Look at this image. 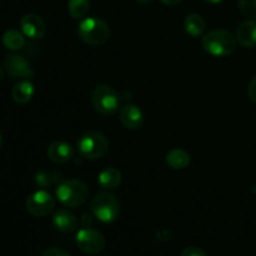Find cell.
<instances>
[{
    "label": "cell",
    "mask_w": 256,
    "mask_h": 256,
    "mask_svg": "<svg viewBox=\"0 0 256 256\" xmlns=\"http://www.w3.org/2000/svg\"><path fill=\"white\" fill-rule=\"evenodd\" d=\"M202 48L208 54L212 56H228L232 54L236 48V38L228 30H212L202 38Z\"/></svg>",
    "instance_id": "6da1fadb"
},
{
    "label": "cell",
    "mask_w": 256,
    "mask_h": 256,
    "mask_svg": "<svg viewBox=\"0 0 256 256\" xmlns=\"http://www.w3.org/2000/svg\"><path fill=\"white\" fill-rule=\"evenodd\" d=\"M58 200L66 208H78L89 198V188L84 182L78 179L64 180L56 186Z\"/></svg>",
    "instance_id": "7a4b0ae2"
},
{
    "label": "cell",
    "mask_w": 256,
    "mask_h": 256,
    "mask_svg": "<svg viewBox=\"0 0 256 256\" xmlns=\"http://www.w3.org/2000/svg\"><path fill=\"white\" fill-rule=\"evenodd\" d=\"M76 148L84 159H102L109 152V140L100 132H88L78 140Z\"/></svg>",
    "instance_id": "3957f363"
},
{
    "label": "cell",
    "mask_w": 256,
    "mask_h": 256,
    "mask_svg": "<svg viewBox=\"0 0 256 256\" xmlns=\"http://www.w3.org/2000/svg\"><path fill=\"white\" fill-rule=\"evenodd\" d=\"M80 39L86 44L98 46L108 42L110 36V29L104 20L99 18H85L78 26Z\"/></svg>",
    "instance_id": "277c9868"
},
{
    "label": "cell",
    "mask_w": 256,
    "mask_h": 256,
    "mask_svg": "<svg viewBox=\"0 0 256 256\" xmlns=\"http://www.w3.org/2000/svg\"><path fill=\"white\" fill-rule=\"evenodd\" d=\"M90 208L99 222L104 224H112L118 219L120 212V204L116 196L110 192H99L92 198Z\"/></svg>",
    "instance_id": "5b68a950"
},
{
    "label": "cell",
    "mask_w": 256,
    "mask_h": 256,
    "mask_svg": "<svg viewBox=\"0 0 256 256\" xmlns=\"http://www.w3.org/2000/svg\"><path fill=\"white\" fill-rule=\"evenodd\" d=\"M120 94L109 85H98L92 92V104L98 112L102 115H112L120 108Z\"/></svg>",
    "instance_id": "8992f818"
},
{
    "label": "cell",
    "mask_w": 256,
    "mask_h": 256,
    "mask_svg": "<svg viewBox=\"0 0 256 256\" xmlns=\"http://www.w3.org/2000/svg\"><path fill=\"white\" fill-rule=\"evenodd\" d=\"M75 242L80 252L88 255H98L105 249V238L100 232L90 228L79 230L75 236Z\"/></svg>",
    "instance_id": "52a82bcc"
},
{
    "label": "cell",
    "mask_w": 256,
    "mask_h": 256,
    "mask_svg": "<svg viewBox=\"0 0 256 256\" xmlns=\"http://www.w3.org/2000/svg\"><path fill=\"white\" fill-rule=\"evenodd\" d=\"M28 212L35 218L49 215L55 208V199L46 190H38L28 196L25 202Z\"/></svg>",
    "instance_id": "ba28073f"
},
{
    "label": "cell",
    "mask_w": 256,
    "mask_h": 256,
    "mask_svg": "<svg viewBox=\"0 0 256 256\" xmlns=\"http://www.w3.org/2000/svg\"><path fill=\"white\" fill-rule=\"evenodd\" d=\"M4 70L14 79H30L34 76V70L24 56L18 54L8 55L4 62Z\"/></svg>",
    "instance_id": "9c48e42d"
},
{
    "label": "cell",
    "mask_w": 256,
    "mask_h": 256,
    "mask_svg": "<svg viewBox=\"0 0 256 256\" xmlns=\"http://www.w3.org/2000/svg\"><path fill=\"white\" fill-rule=\"evenodd\" d=\"M22 32L32 40L42 39L46 32V25L44 20L36 14H25L20 20Z\"/></svg>",
    "instance_id": "30bf717a"
},
{
    "label": "cell",
    "mask_w": 256,
    "mask_h": 256,
    "mask_svg": "<svg viewBox=\"0 0 256 256\" xmlns=\"http://www.w3.org/2000/svg\"><path fill=\"white\" fill-rule=\"evenodd\" d=\"M119 120L126 129L138 130L144 124V114L136 105L126 104L120 109Z\"/></svg>",
    "instance_id": "8fae6325"
},
{
    "label": "cell",
    "mask_w": 256,
    "mask_h": 256,
    "mask_svg": "<svg viewBox=\"0 0 256 256\" xmlns=\"http://www.w3.org/2000/svg\"><path fill=\"white\" fill-rule=\"evenodd\" d=\"M46 155L50 162H55V164H65V162H70L72 159V156H74V149L66 142L56 140V142H52L49 145Z\"/></svg>",
    "instance_id": "7c38bea8"
},
{
    "label": "cell",
    "mask_w": 256,
    "mask_h": 256,
    "mask_svg": "<svg viewBox=\"0 0 256 256\" xmlns=\"http://www.w3.org/2000/svg\"><path fill=\"white\" fill-rule=\"evenodd\" d=\"M52 225L55 226V229L62 232H72L78 229L79 222H78L76 216L69 210L60 209L52 216Z\"/></svg>",
    "instance_id": "4fadbf2b"
},
{
    "label": "cell",
    "mask_w": 256,
    "mask_h": 256,
    "mask_svg": "<svg viewBox=\"0 0 256 256\" xmlns=\"http://www.w3.org/2000/svg\"><path fill=\"white\" fill-rule=\"evenodd\" d=\"M236 42L244 48L256 46V22L255 20H246L242 22L236 29Z\"/></svg>",
    "instance_id": "5bb4252c"
},
{
    "label": "cell",
    "mask_w": 256,
    "mask_h": 256,
    "mask_svg": "<svg viewBox=\"0 0 256 256\" xmlns=\"http://www.w3.org/2000/svg\"><path fill=\"white\" fill-rule=\"evenodd\" d=\"M98 184L105 190H114L122 184V172L115 168H105L98 175Z\"/></svg>",
    "instance_id": "9a60e30c"
},
{
    "label": "cell",
    "mask_w": 256,
    "mask_h": 256,
    "mask_svg": "<svg viewBox=\"0 0 256 256\" xmlns=\"http://www.w3.org/2000/svg\"><path fill=\"white\" fill-rule=\"evenodd\" d=\"M35 94V88L29 80H22L14 85L12 90V98L18 104H26L32 99Z\"/></svg>",
    "instance_id": "2e32d148"
},
{
    "label": "cell",
    "mask_w": 256,
    "mask_h": 256,
    "mask_svg": "<svg viewBox=\"0 0 256 256\" xmlns=\"http://www.w3.org/2000/svg\"><path fill=\"white\" fill-rule=\"evenodd\" d=\"M165 160H166V164L174 170L185 169V168L189 166L190 162H192L189 152L180 149V148H175V149L170 150L166 154Z\"/></svg>",
    "instance_id": "e0dca14e"
},
{
    "label": "cell",
    "mask_w": 256,
    "mask_h": 256,
    "mask_svg": "<svg viewBox=\"0 0 256 256\" xmlns=\"http://www.w3.org/2000/svg\"><path fill=\"white\" fill-rule=\"evenodd\" d=\"M185 32L192 38L202 36L205 30V20L202 15L199 14H189L184 20Z\"/></svg>",
    "instance_id": "ac0fdd59"
},
{
    "label": "cell",
    "mask_w": 256,
    "mask_h": 256,
    "mask_svg": "<svg viewBox=\"0 0 256 256\" xmlns=\"http://www.w3.org/2000/svg\"><path fill=\"white\" fill-rule=\"evenodd\" d=\"M25 35L22 32H20L19 30L10 29L6 30L2 35V44L6 49L12 50V52H16L20 50L25 45Z\"/></svg>",
    "instance_id": "d6986e66"
},
{
    "label": "cell",
    "mask_w": 256,
    "mask_h": 256,
    "mask_svg": "<svg viewBox=\"0 0 256 256\" xmlns=\"http://www.w3.org/2000/svg\"><path fill=\"white\" fill-rule=\"evenodd\" d=\"M90 9L89 0H69L68 2V12L74 19H84Z\"/></svg>",
    "instance_id": "ffe728a7"
},
{
    "label": "cell",
    "mask_w": 256,
    "mask_h": 256,
    "mask_svg": "<svg viewBox=\"0 0 256 256\" xmlns=\"http://www.w3.org/2000/svg\"><path fill=\"white\" fill-rule=\"evenodd\" d=\"M62 175L60 174H50V172H39L35 176V182H36L38 185L42 188L52 186V184H56L58 182H60L62 179Z\"/></svg>",
    "instance_id": "44dd1931"
},
{
    "label": "cell",
    "mask_w": 256,
    "mask_h": 256,
    "mask_svg": "<svg viewBox=\"0 0 256 256\" xmlns=\"http://www.w3.org/2000/svg\"><path fill=\"white\" fill-rule=\"evenodd\" d=\"M239 9L245 16L256 18V0H239Z\"/></svg>",
    "instance_id": "7402d4cb"
},
{
    "label": "cell",
    "mask_w": 256,
    "mask_h": 256,
    "mask_svg": "<svg viewBox=\"0 0 256 256\" xmlns=\"http://www.w3.org/2000/svg\"><path fill=\"white\" fill-rule=\"evenodd\" d=\"M180 256H208L200 248L196 246H188L182 250V255Z\"/></svg>",
    "instance_id": "603a6c76"
},
{
    "label": "cell",
    "mask_w": 256,
    "mask_h": 256,
    "mask_svg": "<svg viewBox=\"0 0 256 256\" xmlns=\"http://www.w3.org/2000/svg\"><path fill=\"white\" fill-rule=\"evenodd\" d=\"M42 256H70L65 250L59 249V248H49L42 252Z\"/></svg>",
    "instance_id": "cb8c5ba5"
},
{
    "label": "cell",
    "mask_w": 256,
    "mask_h": 256,
    "mask_svg": "<svg viewBox=\"0 0 256 256\" xmlns=\"http://www.w3.org/2000/svg\"><path fill=\"white\" fill-rule=\"evenodd\" d=\"M248 95H249L250 100L256 104V76L250 82L249 86H248Z\"/></svg>",
    "instance_id": "d4e9b609"
},
{
    "label": "cell",
    "mask_w": 256,
    "mask_h": 256,
    "mask_svg": "<svg viewBox=\"0 0 256 256\" xmlns=\"http://www.w3.org/2000/svg\"><path fill=\"white\" fill-rule=\"evenodd\" d=\"M160 2L165 5H169V6H175V5L182 2V0H160Z\"/></svg>",
    "instance_id": "484cf974"
},
{
    "label": "cell",
    "mask_w": 256,
    "mask_h": 256,
    "mask_svg": "<svg viewBox=\"0 0 256 256\" xmlns=\"http://www.w3.org/2000/svg\"><path fill=\"white\" fill-rule=\"evenodd\" d=\"M206 2H210V4H220L222 0H205Z\"/></svg>",
    "instance_id": "4316f807"
},
{
    "label": "cell",
    "mask_w": 256,
    "mask_h": 256,
    "mask_svg": "<svg viewBox=\"0 0 256 256\" xmlns=\"http://www.w3.org/2000/svg\"><path fill=\"white\" fill-rule=\"evenodd\" d=\"M136 2H139V4H146V2H150L152 0H135Z\"/></svg>",
    "instance_id": "83f0119b"
},
{
    "label": "cell",
    "mask_w": 256,
    "mask_h": 256,
    "mask_svg": "<svg viewBox=\"0 0 256 256\" xmlns=\"http://www.w3.org/2000/svg\"><path fill=\"white\" fill-rule=\"evenodd\" d=\"M2 79H4V70H2V68H0V82H2Z\"/></svg>",
    "instance_id": "f1b7e54d"
},
{
    "label": "cell",
    "mask_w": 256,
    "mask_h": 256,
    "mask_svg": "<svg viewBox=\"0 0 256 256\" xmlns=\"http://www.w3.org/2000/svg\"><path fill=\"white\" fill-rule=\"evenodd\" d=\"M0 146H2V134H0Z\"/></svg>",
    "instance_id": "f546056e"
},
{
    "label": "cell",
    "mask_w": 256,
    "mask_h": 256,
    "mask_svg": "<svg viewBox=\"0 0 256 256\" xmlns=\"http://www.w3.org/2000/svg\"><path fill=\"white\" fill-rule=\"evenodd\" d=\"M255 256H256V254H255Z\"/></svg>",
    "instance_id": "4dcf8cb0"
}]
</instances>
